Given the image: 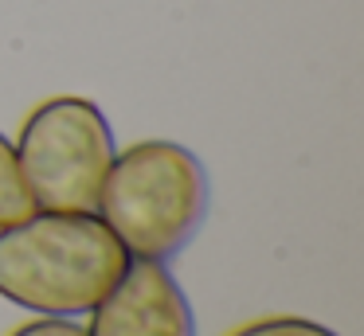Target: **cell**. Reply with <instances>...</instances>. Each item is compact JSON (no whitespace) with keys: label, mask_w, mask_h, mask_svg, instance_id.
<instances>
[{"label":"cell","mask_w":364,"mask_h":336,"mask_svg":"<svg viewBox=\"0 0 364 336\" xmlns=\"http://www.w3.org/2000/svg\"><path fill=\"white\" fill-rule=\"evenodd\" d=\"M231 336H337V332L306 317H267V320H251V325L235 328Z\"/></svg>","instance_id":"obj_6"},{"label":"cell","mask_w":364,"mask_h":336,"mask_svg":"<svg viewBox=\"0 0 364 336\" xmlns=\"http://www.w3.org/2000/svg\"><path fill=\"white\" fill-rule=\"evenodd\" d=\"M212 207L208 168L176 141H137L114 156L98 215L129 258L168 262L204 227Z\"/></svg>","instance_id":"obj_2"},{"label":"cell","mask_w":364,"mask_h":336,"mask_svg":"<svg viewBox=\"0 0 364 336\" xmlns=\"http://www.w3.org/2000/svg\"><path fill=\"white\" fill-rule=\"evenodd\" d=\"M9 336H87V328L75 317H36L28 325L12 328Z\"/></svg>","instance_id":"obj_7"},{"label":"cell","mask_w":364,"mask_h":336,"mask_svg":"<svg viewBox=\"0 0 364 336\" xmlns=\"http://www.w3.org/2000/svg\"><path fill=\"white\" fill-rule=\"evenodd\" d=\"M129 254L98 211H32L0 227V297L40 317L90 313Z\"/></svg>","instance_id":"obj_1"},{"label":"cell","mask_w":364,"mask_h":336,"mask_svg":"<svg viewBox=\"0 0 364 336\" xmlns=\"http://www.w3.org/2000/svg\"><path fill=\"white\" fill-rule=\"evenodd\" d=\"M87 336H196V317L165 262L129 258L118 286L90 309Z\"/></svg>","instance_id":"obj_4"},{"label":"cell","mask_w":364,"mask_h":336,"mask_svg":"<svg viewBox=\"0 0 364 336\" xmlns=\"http://www.w3.org/2000/svg\"><path fill=\"white\" fill-rule=\"evenodd\" d=\"M12 145L36 211H95L118 156L106 114L79 94L40 102Z\"/></svg>","instance_id":"obj_3"},{"label":"cell","mask_w":364,"mask_h":336,"mask_svg":"<svg viewBox=\"0 0 364 336\" xmlns=\"http://www.w3.org/2000/svg\"><path fill=\"white\" fill-rule=\"evenodd\" d=\"M32 211H36V203H32V192L24 184V172H20L16 145L0 133V227L20 223Z\"/></svg>","instance_id":"obj_5"}]
</instances>
